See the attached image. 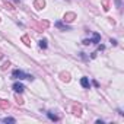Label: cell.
I'll use <instances>...</instances> for the list:
<instances>
[{"label": "cell", "mask_w": 124, "mask_h": 124, "mask_svg": "<svg viewBox=\"0 0 124 124\" xmlns=\"http://www.w3.org/2000/svg\"><path fill=\"white\" fill-rule=\"evenodd\" d=\"M44 6H45V0H35V2H34V8L37 10L44 9Z\"/></svg>", "instance_id": "5b68a950"}, {"label": "cell", "mask_w": 124, "mask_h": 124, "mask_svg": "<svg viewBox=\"0 0 124 124\" xmlns=\"http://www.w3.org/2000/svg\"><path fill=\"white\" fill-rule=\"evenodd\" d=\"M22 41L25 42V45H28V47L31 45V39H29V37H28V35H23V37H22Z\"/></svg>", "instance_id": "7c38bea8"}, {"label": "cell", "mask_w": 124, "mask_h": 124, "mask_svg": "<svg viewBox=\"0 0 124 124\" xmlns=\"http://www.w3.org/2000/svg\"><path fill=\"white\" fill-rule=\"evenodd\" d=\"M3 121L5 123H16V120L12 118V117H6V118H3Z\"/></svg>", "instance_id": "9a60e30c"}, {"label": "cell", "mask_w": 124, "mask_h": 124, "mask_svg": "<svg viewBox=\"0 0 124 124\" xmlns=\"http://www.w3.org/2000/svg\"><path fill=\"white\" fill-rule=\"evenodd\" d=\"M12 76H13L15 79H19V80H22V79H29V80H32V79H34V76H32V75H26L25 72H22V70H19V69L13 70Z\"/></svg>", "instance_id": "6da1fadb"}, {"label": "cell", "mask_w": 124, "mask_h": 124, "mask_svg": "<svg viewBox=\"0 0 124 124\" xmlns=\"http://www.w3.org/2000/svg\"><path fill=\"white\" fill-rule=\"evenodd\" d=\"M99 41H101V35L98 32H93V38L91 39V44H98Z\"/></svg>", "instance_id": "8992f818"}, {"label": "cell", "mask_w": 124, "mask_h": 124, "mask_svg": "<svg viewBox=\"0 0 124 124\" xmlns=\"http://www.w3.org/2000/svg\"><path fill=\"white\" fill-rule=\"evenodd\" d=\"M39 47L41 48H47V39H41L39 41Z\"/></svg>", "instance_id": "e0dca14e"}, {"label": "cell", "mask_w": 124, "mask_h": 124, "mask_svg": "<svg viewBox=\"0 0 124 124\" xmlns=\"http://www.w3.org/2000/svg\"><path fill=\"white\" fill-rule=\"evenodd\" d=\"M55 26H57L58 29H61V31H69V29H70L69 26H64L63 23H61V22H55Z\"/></svg>", "instance_id": "8fae6325"}, {"label": "cell", "mask_w": 124, "mask_h": 124, "mask_svg": "<svg viewBox=\"0 0 124 124\" xmlns=\"http://www.w3.org/2000/svg\"><path fill=\"white\" fill-rule=\"evenodd\" d=\"M76 19V13H73V12H67L66 15H64V22H73Z\"/></svg>", "instance_id": "277c9868"}, {"label": "cell", "mask_w": 124, "mask_h": 124, "mask_svg": "<svg viewBox=\"0 0 124 124\" xmlns=\"http://www.w3.org/2000/svg\"><path fill=\"white\" fill-rule=\"evenodd\" d=\"M47 115H48V118H50V120H53V121H58V117H57V115H54L53 112H48Z\"/></svg>", "instance_id": "5bb4252c"}, {"label": "cell", "mask_w": 124, "mask_h": 124, "mask_svg": "<svg viewBox=\"0 0 124 124\" xmlns=\"http://www.w3.org/2000/svg\"><path fill=\"white\" fill-rule=\"evenodd\" d=\"M48 26H50L48 21H41L39 23H34V25H32V28H34L35 31H38V32H41L42 29H47Z\"/></svg>", "instance_id": "7a4b0ae2"}, {"label": "cell", "mask_w": 124, "mask_h": 124, "mask_svg": "<svg viewBox=\"0 0 124 124\" xmlns=\"http://www.w3.org/2000/svg\"><path fill=\"white\" fill-rule=\"evenodd\" d=\"M3 5H5V8H6V9H9V10H15V8H13V6H12L10 3H8V2H5Z\"/></svg>", "instance_id": "2e32d148"}, {"label": "cell", "mask_w": 124, "mask_h": 124, "mask_svg": "<svg viewBox=\"0 0 124 124\" xmlns=\"http://www.w3.org/2000/svg\"><path fill=\"white\" fill-rule=\"evenodd\" d=\"M15 99H16V104H19V105H22V104H23V98H22L21 95H18V93H16V95H15Z\"/></svg>", "instance_id": "4fadbf2b"}, {"label": "cell", "mask_w": 124, "mask_h": 124, "mask_svg": "<svg viewBox=\"0 0 124 124\" xmlns=\"http://www.w3.org/2000/svg\"><path fill=\"white\" fill-rule=\"evenodd\" d=\"M108 2H109V0H104V2H102V5H104V10H108V9H109Z\"/></svg>", "instance_id": "ac0fdd59"}, {"label": "cell", "mask_w": 124, "mask_h": 124, "mask_svg": "<svg viewBox=\"0 0 124 124\" xmlns=\"http://www.w3.org/2000/svg\"><path fill=\"white\" fill-rule=\"evenodd\" d=\"M83 44H85V45H89V44H91V39H83Z\"/></svg>", "instance_id": "ffe728a7"}, {"label": "cell", "mask_w": 124, "mask_h": 124, "mask_svg": "<svg viewBox=\"0 0 124 124\" xmlns=\"http://www.w3.org/2000/svg\"><path fill=\"white\" fill-rule=\"evenodd\" d=\"M3 58V54H2V51H0V60H2Z\"/></svg>", "instance_id": "44dd1931"}, {"label": "cell", "mask_w": 124, "mask_h": 124, "mask_svg": "<svg viewBox=\"0 0 124 124\" xmlns=\"http://www.w3.org/2000/svg\"><path fill=\"white\" fill-rule=\"evenodd\" d=\"M10 66V63H9V61H6V63H3V66H2V70H6L8 67Z\"/></svg>", "instance_id": "d6986e66"}, {"label": "cell", "mask_w": 124, "mask_h": 124, "mask_svg": "<svg viewBox=\"0 0 124 124\" xmlns=\"http://www.w3.org/2000/svg\"><path fill=\"white\" fill-rule=\"evenodd\" d=\"M73 114L79 117V115L82 114V107H80V105H76V104H75V105H73Z\"/></svg>", "instance_id": "52a82bcc"}, {"label": "cell", "mask_w": 124, "mask_h": 124, "mask_svg": "<svg viewBox=\"0 0 124 124\" xmlns=\"http://www.w3.org/2000/svg\"><path fill=\"white\" fill-rule=\"evenodd\" d=\"M0 108H2V109H8V108H9V102H8L6 99H2V98H0Z\"/></svg>", "instance_id": "ba28073f"}, {"label": "cell", "mask_w": 124, "mask_h": 124, "mask_svg": "<svg viewBox=\"0 0 124 124\" xmlns=\"http://www.w3.org/2000/svg\"><path fill=\"white\" fill-rule=\"evenodd\" d=\"M13 91L16 92V93H22L23 91H25V86H23V83H21V82H16V83H13Z\"/></svg>", "instance_id": "3957f363"}, {"label": "cell", "mask_w": 124, "mask_h": 124, "mask_svg": "<svg viewBox=\"0 0 124 124\" xmlns=\"http://www.w3.org/2000/svg\"><path fill=\"white\" fill-rule=\"evenodd\" d=\"M60 79L63 80V82H69V80H70V75L63 72V73H60Z\"/></svg>", "instance_id": "9c48e42d"}, {"label": "cell", "mask_w": 124, "mask_h": 124, "mask_svg": "<svg viewBox=\"0 0 124 124\" xmlns=\"http://www.w3.org/2000/svg\"><path fill=\"white\" fill-rule=\"evenodd\" d=\"M80 85H82L83 88H89V79H88V78H82V79H80Z\"/></svg>", "instance_id": "30bf717a"}]
</instances>
